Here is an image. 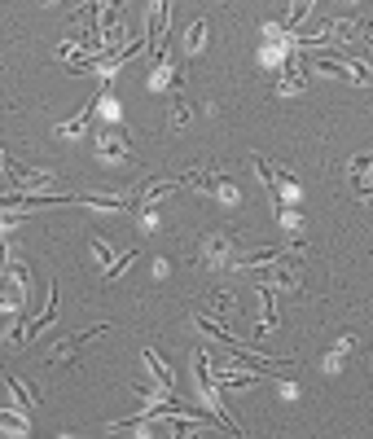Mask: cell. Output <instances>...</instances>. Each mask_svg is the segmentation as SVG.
Wrapping results in <instances>:
<instances>
[{
	"label": "cell",
	"mask_w": 373,
	"mask_h": 439,
	"mask_svg": "<svg viewBox=\"0 0 373 439\" xmlns=\"http://www.w3.org/2000/svg\"><path fill=\"white\" fill-rule=\"evenodd\" d=\"M92 110H97V97H92V101H88V106H84L80 115H75L70 123H58V127H53V132H58L62 141H66V137H80V132H84V127H88V119H92Z\"/></svg>",
	"instance_id": "ba28073f"
},
{
	"label": "cell",
	"mask_w": 373,
	"mask_h": 439,
	"mask_svg": "<svg viewBox=\"0 0 373 439\" xmlns=\"http://www.w3.org/2000/svg\"><path fill=\"white\" fill-rule=\"evenodd\" d=\"M102 329H106V325H88L84 334H70V339H62V343L53 347V360H62V356H75V351H80V347H84L88 339H97V334H102Z\"/></svg>",
	"instance_id": "52a82bcc"
},
{
	"label": "cell",
	"mask_w": 373,
	"mask_h": 439,
	"mask_svg": "<svg viewBox=\"0 0 373 439\" xmlns=\"http://www.w3.org/2000/svg\"><path fill=\"white\" fill-rule=\"evenodd\" d=\"M215 194H220L224 202H229V206H233V202H242V189L233 185V180H229V176H220V180H215Z\"/></svg>",
	"instance_id": "4fadbf2b"
},
{
	"label": "cell",
	"mask_w": 373,
	"mask_h": 439,
	"mask_svg": "<svg viewBox=\"0 0 373 439\" xmlns=\"http://www.w3.org/2000/svg\"><path fill=\"white\" fill-rule=\"evenodd\" d=\"M303 84H308V80H303V58L290 53V58H286V70H281V80H277V92H281V97L303 92Z\"/></svg>",
	"instance_id": "5b68a950"
},
{
	"label": "cell",
	"mask_w": 373,
	"mask_h": 439,
	"mask_svg": "<svg viewBox=\"0 0 373 439\" xmlns=\"http://www.w3.org/2000/svg\"><path fill=\"white\" fill-rule=\"evenodd\" d=\"M259 299H264V312H259V334H268L272 325H277V303H272V286H259Z\"/></svg>",
	"instance_id": "9c48e42d"
},
{
	"label": "cell",
	"mask_w": 373,
	"mask_h": 439,
	"mask_svg": "<svg viewBox=\"0 0 373 439\" xmlns=\"http://www.w3.org/2000/svg\"><path fill=\"white\" fill-rule=\"evenodd\" d=\"M189 115H193L189 101H176V106L167 110V123H171V127H185V123H189Z\"/></svg>",
	"instance_id": "5bb4252c"
},
{
	"label": "cell",
	"mask_w": 373,
	"mask_h": 439,
	"mask_svg": "<svg viewBox=\"0 0 373 439\" xmlns=\"http://www.w3.org/2000/svg\"><path fill=\"white\" fill-rule=\"evenodd\" d=\"M237 238L233 233H207V242H202V264L207 268H233V260H237Z\"/></svg>",
	"instance_id": "6da1fadb"
},
{
	"label": "cell",
	"mask_w": 373,
	"mask_h": 439,
	"mask_svg": "<svg viewBox=\"0 0 373 439\" xmlns=\"http://www.w3.org/2000/svg\"><path fill=\"white\" fill-rule=\"evenodd\" d=\"M110 255H114V250H110V242H106V238H92V260H97V264L106 268V264H110Z\"/></svg>",
	"instance_id": "e0dca14e"
},
{
	"label": "cell",
	"mask_w": 373,
	"mask_h": 439,
	"mask_svg": "<svg viewBox=\"0 0 373 439\" xmlns=\"http://www.w3.org/2000/svg\"><path fill=\"white\" fill-rule=\"evenodd\" d=\"M202 44H207V18H198L189 27V36H185V48L189 53H202Z\"/></svg>",
	"instance_id": "30bf717a"
},
{
	"label": "cell",
	"mask_w": 373,
	"mask_h": 439,
	"mask_svg": "<svg viewBox=\"0 0 373 439\" xmlns=\"http://www.w3.org/2000/svg\"><path fill=\"white\" fill-rule=\"evenodd\" d=\"M167 18H171V5L158 0L154 5V22H149V58L163 66V31H167Z\"/></svg>",
	"instance_id": "277c9868"
},
{
	"label": "cell",
	"mask_w": 373,
	"mask_h": 439,
	"mask_svg": "<svg viewBox=\"0 0 373 439\" xmlns=\"http://www.w3.org/2000/svg\"><path fill=\"white\" fill-rule=\"evenodd\" d=\"M97 154H102V163H128L132 145H128V137H123L119 127H106V132L97 137Z\"/></svg>",
	"instance_id": "7a4b0ae2"
},
{
	"label": "cell",
	"mask_w": 373,
	"mask_h": 439,
	"mask_svg": "<svg viewBox=\"0 0 373 439\" xmlns=\"http://www.w3.org/2000/svg\"><path fill=\"white\" fill-rule=\"evenodd\" d=\"M145 365H149V374H154V382H158V391H163L167 400H176V378L167 374V365H163V356H158V351H145Z\"/></svg>",
	"instance_id": "8992f818"
},
{
	"label": "cell",
	"mask_w": 373,
	"mask_h": 439,
	"mask_svg": "<svg viewBox=\"0 0 373 439\" xmlns=\"http://www.w3.org/2000/svg\"><path fill=\"white\" fill-rule=\"evenodd\" d=\"M352 171H356V180H360V198H369V159H356Z\"/></svg>",
	"instance_id": "ac0fdd59"
},
{
	"label": "cell",
	"mask_w": 373,
	"mask_h": 439,
	"mask_svg": "<svg viewBox=\"0 0 373 439\" xmlns=\"http://www.w3.org/2000/svg\"><path fill=\"white\" fill-rule=\"evenodd\" d=\"M0 167L9 171V180H13V185H27L31 194H36V189H44V185H53V176H48V171H31V167H22V163H13L9 154H5V159H0Z\"/></svg>",
	"instance_id": "3957f363"
},
{
	"label": "cell",
	"mask_w": 373,
	"mask_h": 439,
	"mask_svg": "<svg viewBox=\"0 0 373 439\" xmlns=\"http://www.w3.org/2000/svg\"><path fill=\"white\" fill-rule=\"evenodd\" d=\"M9 264V250H5V242H0V268H5Z\"/></svg>",
	"instance_id": "d6986e66"
},
{
	"label": "cell",
	"mask_w": 373,
	"mask_h": 439,
	"mask_svg": "<svg viewBox=\"0 0 373 439\" xmlns=\"http://www.w3.org/2000/svg\"><path fill=\"white\" fill-rule=\"evenodd\" d=\"M207 303H211V312H215V321L233 312V299H229V295H220V290H211V299H207Z\"/></svg>",
	"instance_id": "2e32d148"
},
{
	"label": "cell",
	"mask_w": 373,
	"mask_h": 439,
	"mask_svg": "<svg viewBox=\"0 0 373 439\" xmlns=\"http://www.w3.org/2000/svg\"><path fill=\"white\" fill-rule=\"evenodd\" d=\"M53 317H58V290H48V307H44V312L31 321V334H40L44 325H53Z\"/></svg>",
	"instance_id": "8fae6325"
},
{
	"label": "cell",
	"mask_w": 373,
	"mask_h": 439,
	"mask_svg": "<svg viewBox=\"0 0 373 439\" xmlns=\"http://www.w3.org/2000/svg\"><path fill=\"white\" fill-rule=\"evenodd\" d=\"M0 426H9L13 435H27L31 426H27V418H22V413H5V408H0Z\"/></svg>",
	"instance_id": "9a60e30c"
},
{
	"label": "cell",
	"mask_w": 373,
	"mask_h": 439,
	"mask_svg": "<svg viewBox=\"0 0 373 439\" xmlns=\"http://www.w3.org/2000/svg\"><path fill=\"white\" fill-rule=\"evenodd\" d=\"M5 386H9V391L18 396V408H22V413H27V408L36 404V396H31V391H27V386H22V382H18L13 374H5Z\"/></svg>",
	"instance_id": "7c38bea8"
}]
</instances>
